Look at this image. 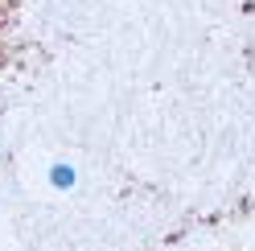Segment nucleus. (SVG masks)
I'll list each match as a JSON object with an SVG mask.
<instances>
[{"instance_id":"1","label":"nucleus","mask_w":255,"mask_h":251,"mask_svg":"<svg viewBox=\"0 0 255 251\" xmlns=\"http://www.w3.org/2000/svg\"><path fill=\"white\" fill-rule=\"evenodd\" d=\"M45 177H50V185H54V190H74V185H78V169H74L70 161H54Z\"/></svg>"}]
</instances>
